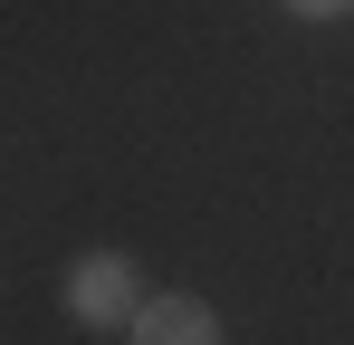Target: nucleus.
I'll return each instance as SVG.
<instances>
[{"instance_id":"1","label":"nucleus","mask_w":354,"mask_h":345,"mask_svg":"<svg viewBox=\"0 0 354 345\" xmlns=\"http://www.w3.org/2000/svg\"><path fill=\"white\" fill-rule=\"evenodd\" d=\"M58 297H67V317H77V326H96V336H106V326H134V317H144V297H153V288H144V269H134L124 249H86V259H67Z\"/></svg>"},{"instance_id":"2","label":"nucleus","mask_w":354,"mask_h":345,"mask_svg":"<svg viewBox=\"0 0 354 345\" xmlns=\"http://www.w3.org/2000/svg\"><path fill=\"white\" fill-rule=\"evenodd\" d=\"M124 336H134V345H221V307L163 288V297H144V317H134Z\"/></svg>"},{"instance_id":"3","label":"nucleus","mask_w":354,"mask_h":345,"mask_svg":"<svg viewBox=\"0 0 354 345\" xmlns=\"http://www.w3.org/2000/svg\"><path fill=\"white\" fill-rule=\"evenodd\" d=\"M278 10H288V19H345L354 0H278Z\"/></svg>"}]
</instances>
